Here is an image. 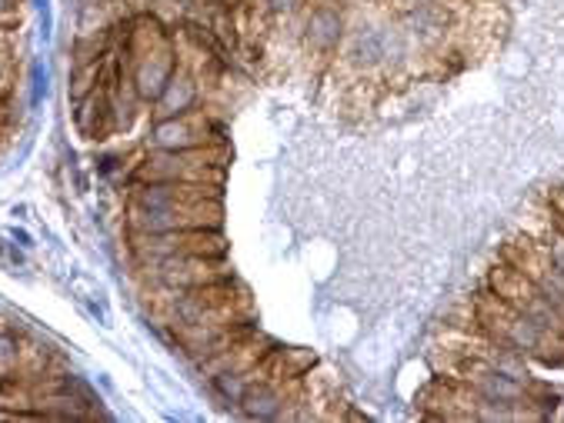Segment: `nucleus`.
Here are the masks:
<instances>
[{"mask_svg":"<svg viewBox=\"0 0 564 423\" xmlns=\"http://www.w3.org/2000/svg\"><path fill=\"white\" fill-rule=\"evenodd\" d=\"M11 4H14V0H0V14H4V11H11Z\"/></svg>","mask_w":564,"mask_h":423,"instance_id":"11","label":"nucleus"},{"mask_svg":"<svg viewBox=\"0 0 564 423\" xmlns=\"http://www.w3.org/2000/svg\"><path fill=\"white\" fill-rule=\"evenodd\" d=\"M131 254L141 267L171 260V257H227V240L221 227H191V231H167V234L131 231Z\"/></svg>","mask_w":564,"mask_h":423,"instance_id":"1","label":"nucleus"},{"mask_svg":"<svg viewBox=\"0 0 564 423\" xmlns=\"http://www.w3.org/2000/svg\"><path fill=\"white\" fill-rule=\"evenodd\" d=\"M294 387H297V377H265L247 387L237 410L247 420H284L291 407L297 403Z\"/></svg>","mask_w":564,"mask_h":423,"instance_id":"5","label":"nucleus"},{"mask_svg":"<svg viewBox=\"0 0 564 423\" xmlns=\"http://www.w3.org/2000/svg\"><path fill=\"white\" fill-rule=\"evenodd\" d=\"M198 104H201V84H198V78L191 74V70L177 67L174 74H171V81H167V87L161 91V97L154 101V120L177 117V114H191V110H198Z\"/></svg>","mask_w":564,"mask_h":423,"instance_id":"6","label":"nucleus"},{"mask_svg":"<svg viewBox=\"0 0 564 423\" xmlns=\"http://www.w3.org/2000/svg\"><path fill=\"white\" fill-rule=\"evenodd\" d=\"M297 4H301V0H265V8H268L271 14H278V17L294 14V11H297Z\"/></svg>","mask_w":564,"mask_h":423,"instance_id":"10","label":"nucleus"},{"mask_svg":"<svg viewBox=\"0 0 564 423\" xmlns=\"http://www.w3.org/2000/svg\"><path fill=\"white\" fill-rule=\"evenodd\" d=\"M398 44L385 34V31H378V27H361V31H354V37H351V44H348V60L354 63V67H378L385 57H391V50H395Z\"/></svg>","mask_w":564,"mask_h":423,"instance_id":"8","label":"nucleus"},{"mask_svg":"<svg viewBox=\"0 0 564 423\" xmlns=\"http://www.w3.org/2000/svg\"><path fill=\"white\" fill-rule=\"evenodd\" d=\"M141 270L154 273V284L164 291H191V287H208L218 280H231L227 260L224 257H171L157 263H144Z\"/></svg>","mask_w":564,"mask_h":423,"instance_id":"3","label":"nucleus"},{"mask_svg":"<svg viewBox=\"0 0 564 423\" xmlns=\"http://www.w3.org/2000/svg\"><path fill=\"white\" fill-rule=\"evenodd\" d=\"M344 37V24L341 14L334 8H315L304 21V40L307 47H315L318 54H331Z\"/></svg>","mask_w":564,"mask_h":423,"instance_id":"7","label":"nucleus"},{"mask_svg":"<svg viewBox=\"0 0 564 423\" xmlns=\"http://www.w3.org/2000/svg\"><path fill=\"white\" fill-rule=\"evenodd\" d=\"M445 8H437V4H418L411 14H408V31L421 40H431L434 34H442L445 31Z\"/></svg>","mask_w":564,"mask_h":423,"instance_id":"9","label":"nucleus"},{"mask_svg":"<svg viewBox=\"0 0 564 423\" xmlns=\"http://www.w3.org/2000/svg\"><path fill=\"white\" fill-rule=\"evenodd\" d=\"M214 127L204 117V110L177 114V117H161L151 124L148 148L151 151H198L214 144Z\"/></svg>","mask_w":564,"mask_h":423,"instance_id":"4","label":"nucleus"},{"mask_svg":"<svg viewBox=\"0 0 564 423\" xmlns=\"http://www.w3.org/2000/svg\"><path fill=\"white\" fill-rule=\"evenodd\" d=\"M221 197L198 200V203H180L167 210H144L128 207V224L134 234H167V231H191V227H221Z\"/></svg>","mask_w":564,"mask_h":423,"instance_id":"2","label":"nucleus"}]
</instances>
